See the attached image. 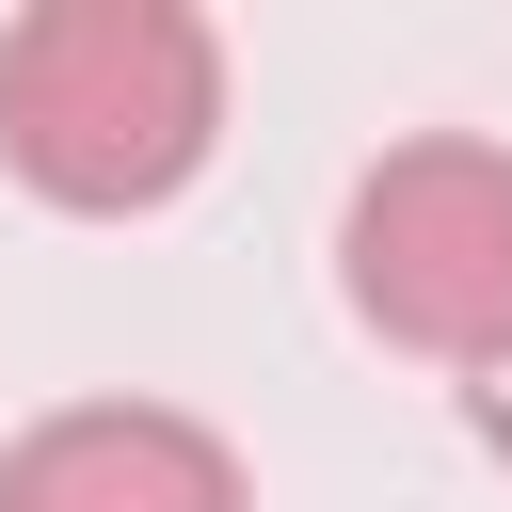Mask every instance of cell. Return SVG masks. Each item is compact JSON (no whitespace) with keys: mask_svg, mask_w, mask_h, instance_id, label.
Segmentation results:
<instances>
[{"mask_svg":"<svg viewBox=\"0 0 512 512\" xmlns=\"http://www.w3.org/2000/svg\"><path fill=\"white\" fill-rule=\"evenodd\" d=\"M224 144V32L192 0H32L0 32V160L80 224H144Z\"/></svg>","mask_w":512,"mask_h":512,"instance_id":"cell-1","label":"cell"},{"mask_svg":"<svg viewBox=\"0 0 512 512\" xmlns=\"http://www.w3.org/2000/svg\"><path fill=\"white\" fill-rule=\"evenodd\" d=\"M336 288L416 368H512V144L416 128L336 208Z\"/></svg>","mask_w":512,"mask_h":512,"instance_id":"cell-2","label":"cell"},{"mask_svg":"<svg viewBox=\"0 0 512 512\" xmlns=\"http://www.w3.org/2000/svg\"><path fill=\"white\" fill-rule=\"evenodd\" d=\"M0 512H256V480L176 400H64L0 448Z\"/></svg>","mask_w":512,"mask_h":512,"instance_id":"cell-3","label":"cell"}]
</instances>
